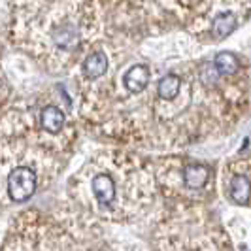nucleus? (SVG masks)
Returning <instances> with one entry per match:
<instances>
[{
  "mask_svg": "<svg viewBox=\"0 0 251 251\" xmlns=\"http://www.w3.org/2000/svg\"><path fill=\"white\" fill-rule=\"evenodd\" d=\"M228 191H230V199L236 202L238 206H248V204H250V201H251L250 177L242 176V174L234 176L232 179H230V187H228Z\"/></svg>",
  "mask_w": 251,
  "mask_h": 251,
  "instance_id": "nucleus-6",
  "label": "nucleus"
},
{
  "mask_svg": "<svg viewBox=\"0 0 251 251\" xmlns=\"http://www.w3.org/2000/svg\"><path fill=\"white\" fill-rule=\"evenodd\" d=\"M4 99H6V85H4L2 75H0V108H2V104H4Z\"/></svg>",
  "mask_w": 251,
  "mask_h": 251,
  "instance_id": "nucleus-11",
  "label": "nucleus"
},
{
  "mask_svg": "<svg viewBox=\"0 0 251 251\" xmlns=\"http://www.w3.org/2000/svg\"><path fill=\"white\" fill-rule=\"evenodd\" d=\"M179 87H181L179 75L166 74L163 79L157 83V93H159V97H161L163 100H174L177 97V93H179Z\"/></svg>",
  "mask_w": 251,
  "mask_h": 251,
  "instance_id": "nucleus-9",
  "label": "nucleus"
},
{
  "mask_svg": "<svg viewBox=\"0 0 251 251\" xmlns=\"http://www.w3.org/2000/svg\"><path fill=\"white\" fill-rule=\"evenodd\" d=\"M64 113L61 108L57 106H46L42 112H40V126L50 132V134H59L64 126Z\"/></svg>",
  "mask_w": 251,
  "mask_h": 251,
  "instance_id": "nucleus-4",
  "label": "nucleus"
},
{
  "mask_svg": "<svg viewBox=\"0 0 251 251\" xmlns=\"http://www.w3.org/2000/svg\"><path fill=\"white\" fill-rule=\"evenodd\" d=\"M91 195L102 208H110L117 199V181L106 172H99L91 177Z\"/></svg>",
  "mask_w": 251,
  "mask_h": 251,
  "instance_id": "nucleus-2",
  "label": "nucleus"
},
{
  "mask_svg": "<svg viewBox=\"0 0 251 251\" xmlns=\"http://www.w3.org/2000/svg\"><path fill=\"white\" fill-rule=\"evenodd\" d=\"M106 70H108V57L102 51H97V53L89 55L87 59L83 61V75L87 79H97Z\"/></svg>",
  "mask_w": 251,
  "mask_h": 251,
  "instance_id": "nucleus-8",
  "label": "nucleus"
},
{
  "mask_svg": "<svg viewBox=\"0 0 251 251\" xmlns=\"http://www.w3.org/2000/svg\"><path fill=\"white\" fill-rule=\"evenodd\" d=\"M214 68L217 70V74L221 75H230L238 70V59L228 53V51H223V53H217L214 59Z\"/></svg>",
  "mask_w": 251,
  "mask_h": 251,
  "instance_id": "nucleus-10",
  "label": "nucleus"
},
{
  "mask_svg": "<svg viewBox=\"0 0 251 251\" xmlns=\"http://www.w3.org/2000/svg\"><path fill=\"white\" fill-rule=\"evenodd\" d=\"M38 187L36 172L26 164H15L6 174V195L12 202L28 201Z\"/></svg>",
  "mask_w": 251,
  "mask_h": 251,
  "instance_id": "nucleus-1",
  "label": "nucleus"
},
{
  "mask_svg": "<svg viewBox=\"0 0 251 251\" xmlns=\"http://www.w3.org/2000/svg\"><path fill=\"white\" fill-rule=\"evenodd\" d=\"M208 179H210V168L204 164H189L183 170V181H185L187 189L199 191V189L206 187Z\"/></svg>",
  "mask_w": 251,
  "mask_h": 251,
  "instance_id": "nucleus-5",
  "label": "nucleus"
},
{
  "mask_svg": "<svg viewBox=\"0 0 251 251\" xmlns=\"http://www.w3.org/2000/svg\"><path fill=\"white\" fill-rule=\"evenodd\" d=\"M123 81H125V87L128 93L138 95L142 91H146L148 83H150V68L144 64H136L130 70H126Z\"/></svg>",
  "mask_w": 251,
  "mask_h": 251,
  "instance_id": "nucleus-3",
  "label": "nucleus"
},
{
  "mask_svg": "<svg viewBox=\"0 0 251 251\" xmlns=\"http://www.w3.org/2000/svg\"><path fill=\"white\" fill-rule=\"evenodd\" d=\"M238 26V19L232 12H223L219 13L212 23V34L217 40H225L226 36H230Z\"/></svg>",
  "mask_w": 251,
  "mask_h": 251,
  "instance_id": "nucleus-7",
  "label": "nucleus"
}]
</instances>
